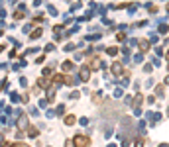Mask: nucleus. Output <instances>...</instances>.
Returning a JSON list of instances; mask_svg holds the SVG:
<instances>
[{
  "label": "nucleus",
  "mask_w": 169,
  "mask_h": 147,
  "mask_svg": "<svg viewBox=\"0 0 169 147\" xmlns=\"http://www.w3.org/2000/svg\"><path fill=\"white\" fill-rule=\"evenodd\" d=\"M73 145H75V147H89V145H90V139H89L86 135H75Z\"/></svg>",
  "instance_id": "f257e3e1"
},
{
  "label": "nucleus",
  "mask_w": 169,
  "mask_h": 147,
  "mask_svg": "<svg viewBox=\"0 0 169 147\" xmlns=\"http://www.w3.org/2000/svg\"><path fill=\"white\" fill-rule=\"evenodd\" d=\"M67 147H73V141H67Z\"/></svg>",
  "instance_id": "f8f14e48"
},
{
  "label": "nucleus",
  "mask_w": 169,
  "mask_h": 147,
  "mask_svg": "<svg viewBox=\"0 0 169 147\" xmlns=\"http://www.w3.org/2000/svg\"><path fill=\"white\" fill-rule=\"evenodd\" d=\"M26 124H28V122H26V120H24V118H20V122H18V125H20V129H22V128H24V125H26Z\"/></svg>",
  "instance_id": "6e6552de"
},
{
  "label": "nucleus",
  "mask_w": 169,
  "mask_h": 147,
  "mask_svg": "<svg viewBox=\"0 0 169 147\" xmlns=\"http://www.w3.org/2000/svg\"><path fill=\"white\" fill-rule=\"evenodd\" d=\"M65 124H67V125L75 124V116H67V118H65Z\"/></svg>",
  "instance_id": "0eeeda50"
},
{
  "label": "nucleus",
  "mask_w": 169,
  "mask_h": 147,
  "mask_svg": "<svg viewBox=\"0 0 169 147\" xmlns=\"http://www.w3.org/2000/svg\"><path fill=\"white\" fill-rule=\"evenodd\" d=\"M167 59H169V51H167Z\"/></svg>",
  "instance_id": "ddd939ff"
},
{
  "label": "nucleus",
  "mask_w": 169,
  "mask_h": 147,
  "mask_svg": "<svg viewBox=\"0 0 169 147\" xmlns=\"http://www.w3.org/2000/svg\"><path fill=\"white\" fill-rule=\"evenodd\" d=\"M28 133H30L32 137H35V135H38V128H34V125H30V129H28Z\"/></svg>",
  "instance_id": "423d86ee"
},
{
  "label": "nucleus",
  "mask_w": 169,
  "mask_h": 147,
  "mask_svg": "<svg viewBox=\"0 0 169 147\" xmlns=\"http://www.w3.org/2000/svg\"><path fill=\"white\" fill-rule=\"evenodd\" d=\"M112 73L114 75H122V73H124V67H122L120 63H114V65H112Z\"/></svg>",
  "instance_id": "7ed1b4c3"
},
{
  "label": "nucleus",
  "mask_w": 169,
  "mask_h": 147,
  "mask_svg": "<svg viewBox=\"0 0 169 147\" xmlns=\"http://www.w3.org/2000/svg\"><path fill=\"white\" fill-rule=\"evenodd\" d=\"M6 147H28V145H22V143H10V145H6Z\"/></svg>",
  "instance_id": "9b49d317"
},
{
  "label": "nucleus",
  "mask_w": 169,
  "mask_h": 147,
  "mask_svg": "<svg viewBox=\"0 0 169 147\" xmlns=\"http://www.w3.org/2000/svg\"><path fill=\"white\" fill-rule=\"evenodd\" d=\"M134 147H144V139H138V141L134 143Z\"/></svg>",
  "instance_id": "9d476101"
},
{
  "label": "nucleus",
  "mask_w": 169,
  "mask_h": 147,
  "mask_svg": "<svg viewBox=\"0 0 169 147\" xmlns=\"http://www.w3.org/2000/svg\"><path fill=\"white\" fill-rule=\"evenodd\" d=\"M116 51H118L116 47H110V49H108V55H116Z\"/></svg>",
  "instance_id": "1a4fd4ad"
},
{
  "label": "nucleus",
  "mask_w": 169,
  "mask_h": 147,
  "mask_svg": "<svg viewBox=\"0 0 169 147\" xmlns=\"http://www.w3.org/2000/svg\"><path fill=\"white\" fill-rule=\"evenodd\" d=\"M89 77H90V73H89L86 69H83V71H81V79H83V81H89Z\"/></svg>",
  "instance_id": "39448f33"
},
{
  "label": "nucleus",
  "mask_w": 169,
  "mask_h": 147,
  "mask_svg": "<svg viewBox=\"0 0 169 147\" xmlns=\"http://www.w3.org/2000/svg\"><path fill=\"white\" fill-rule=\"evenodd\" d=\"M100 65H102V61H100V57H94L93 61H90V69H100Z\"/></svg>",
  "instance_id": "f03ea898"
},
{
  "label": "nucleus",
  "mask_w": 169,
  "mask_h": 147,
  "mask_svg": "<svg viewBox=\"0 0 169 147\" xmlns=\"http://www.w3.org/2000/svg\"><path fill=\"white\" fill-rule=\"evenodd\" d=\"M140 49H142V53H146L147 49H150V41L147 39H140Z\"/></svg>",
  "instance_id": "20e7f679"
}]
</instances>
